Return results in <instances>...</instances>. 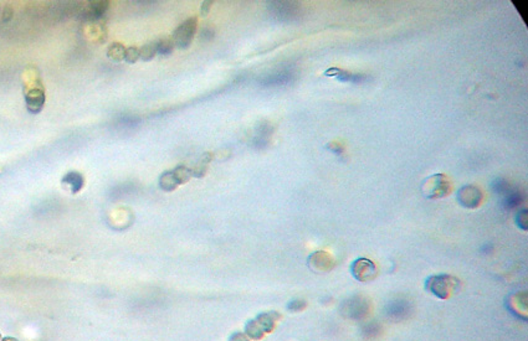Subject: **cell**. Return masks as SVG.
<instances>
[{
	"label": "cell",
	"mask_w": 528,
	"mask_h": 341,
	"mask_svg": "<svg viewBox=\"0 0 528 341\" xmlns=\"http://www.w3.org/2000/svg\"><path fill=\"white\" fill-rule=\"evenodd\" d=\"M423 195L428 198H440L449 195L451 191V184L444 174H434L425 179L420 186Z\"/></svg>",
	"instance_id": "cell-1"
},
{
	"label": "cell",
	"mask_w": 528,
	"mask_h": 341,
	"mask_svg": "<svg viewBox=\"0 0 528 341\" xmlns=\"http://www.w3.org/2000/svg\"><path fill=\"white\" fill-rule=\"evenodd\" d=\"M196 22H198L196 17H189L174 30L172 40L175 46L187 49L192 44L194 34L196 31Z\"/></svg>",
	"instance_id": "cell-2"
},
{
	"label": "cell",
	"mask_w": 528,
	"mask_h": 341,
	"mask_svg": "<svg viewBox=\"0 0 528 341\" xmlns=\"http://www.w3.org/2000/svg\"><path fill=\"white\" fill-rule=\"evenodd\" d=\"M482 197H484V195H482L481 189L475 186V185H465L461 189H459L458 194H456L458 202L461 206L468 208L478 207L481 203Z\"/></svg>",
	"instance_id": "cell-3"
},
{
	"label": "cell",
	"mask_w": 528,
	"mask_h": 341,
	"mask_svg": "<svg viewBox=\"0 0 528 341\" xmlns=\"http://www.w3.org/2000/svg\"><path fill=\"white\" fill-rule=\"evenodd\" d=\"M458 282H459L458 279L453 278V277H450V276H445V274H443V276H435V277H432V278L428 279L427 287L434 293V294L438 295V297L445 298V297H448L449 292H450L451 289L456 286Z\"/></svg>",
	"instance_id": "cell-4"
},
{
	"label": "cell",
	"mask_w": 528,
	"mask_h": 341,
	"mask_svg": "<svg viewBox=\"0 0 528 341\" xmlns=\"http://www.w3.org/2000/svg\"><path fill=\"white\" fill-rule=\"evenodd\" d=\"M351 271L353 276L362 282L371 281V279L376 277L377 273L376 266H374L373 262L366 258H359L354 261L351 267Z\"/></svg>",
	"instance_id": "cell-5"
},
{
	"label": "cell",
	"mask_w": 528,
	"mask_h": 341,
	"mask_svg": "<svg viewBox=\"0 0 528 341\" xmlns=\"http://www.w3.org/2000/svg\"><path fill=\"white\" fill-rule=\"evenodd\" d=\"M325 75L330 76V77H336L341 82L359 83L366 80V76H363L362 73L347 72V71L341 70V68H330V70L326 71Z\"/></svg>",
	"instance_id": "cell-6"
},
{
	"label": "cell",
	"mask_w": 528,
	"mask_h": 341,
	"mask_svg": "<svg viewBox=\"0 0 528 341\" xmlns=\"http://www.w3.org/2000/svg\"><path fill=\"white\" fill-rule=\"evenodd\" d=\"M44 103H45V95L41 90H39V88L31 90L26 95L27 109H29L30 112H32V113H39V112L42 109V107H44Z\"/></svg>",
	"instance_id": "cell-7"
},
{
	"label": "cell",
	"mask_w": 528,
	"mask_h": 341,
	"mask_svg": "<svg viewBox=\"0 0 528 341\" xmlns=\"http://www.w3.org/2000/svg\"><path fill=\"white\" fill-rule=\"evenodd\" d=\"M410 312L409 303L408 302H402V300H398V302L393 303L390 305V308L388 309V314L392 315L394 319H403V318H407L408 314Z\"/></svg>",
	"instance_id": "cell-8"
},
{
	"label": "cell",
	"mask_w": 528,
	"mask_h": 341,
	"mask_svg": "<svg viewBox=\"0 0 528 341\" xmlns=\"http://www.w3.org/2000/svg\"><path fill=\"white\" fill-rule=\"evenodd\" d=\"M62 182H63V184L70 185L71 191H72L73 194H76V192H78L81 189H82V186H83V177H82V175L80 174V172L70 171V172H67V174H66L65 176L62 177Z\"/></svg>",
	"instance_id": "cell-9"
},
{
	"label": "cell",
	"mask_w": 528,
	"mask_h": 341,
	"mask_svg": "<svg viewBox=\"0 0 528 341\" xmlns=\"http://www.w3.org/2000/svg\"><path fill=\"white\" fill-rule=\"evenodd\" d=\"M279 318L280 315L276 314V313H262V314L257 315L256 323L264 332L270 333L274 329V322L279 319Z\"/></svg>",
	"instance_id": "cell-10"
},
{
	"label": "cell",
	"mask_w": 528,
	"mask_h": 341,
	"mask_svg": "<svg viewBox=\"0 0 528 341\" xmlns=\"http://www.w3.org/2000/svg\"><path fill=\"white\" fill-rule=\"evenodd\" d=\"M178 181L174 176V172L172 171H165L160 175L159 177V186L160 189L164 190V191H173V190L177 189Z\"/></svg>",
	"instance_id": "cell-11"
},
{
	"label": "cell",
	"mask_w": 528,
	"mask_h": 341,
	"mask_svg": "<svg viewBox=\"0 0 528 341\" xmlns=\"http://www.w3.org/2000/svg\"><path fill=\"white\" fill-rule=\"evenodd\" d=\"M245 334L254 340H259L264 337V330L260 328L256 320H249L245 325Z\"/></svg>",
	"instance_id": "cell-12"
},
{
	"label": "cell",
	"mask_w": 528,
	"mask_h": 341,
	"mask_svg": "<svg viewBox=\"0 0 528 341\" xmlns=\"http://www.w3.org/2000/svg\"><path fill=\"white\" fill-rule=\"evenodd\" d=\"M108 6H109V2L104 1V0L91 1L90 4H88V12H90V14L95 17L102 16V15L107 11Z\"/></svg>",
	"instance_id": "cell-13"
},
{
	"label": "cell",
	"mask_w": 528,
	"mask_h": 341,
	"mask_svg": "<svg viewBox=\"0 0 528 341\" xmlns=\"http://www.w3.org/2000/svg\"><path fill=\"white\" fill-rule=\"evenodd\" d=\"M174 42H173L172 37H163L159 41L155 42V49H157V53L160 55H169L172 53V51L174 50Z\"/></svg>",
	"instance_id": "cell-14"
},
{
	"label": "cell",
	"mask_w": 528,
	"mask_h": 341,
	"mask_svg": "<svg viewBox=\"0 0 528 341\" xmlns=\"http://www.w3.org/2000/svg\"><path fill=\"white\" fill-rule=\"evenodd\" d=\"M522 200H524V196H522L521 192L511 189L509 192H506V197H505L504 203L507 208H514L516 207V206H519L520 203L522 202Z\"/></svg>",
	"instance_id": "cell-15"
},
{
	"label": "cell",
	"mask_w": 528,
	"mask_h": 341,
	"mask_svg": "<svg viewBox=\"0 0 528 341\" xmlns=\"http://www.w3.org/2000/svg\"><path fill=\"white\" fill-rule=\"evenodd\" d=\"M173 172H174V176L179 185L185 184V182L189 181V179L192 177V171H190L189 168L185 167V165H179V167H177L173 170Z\"/></svg>",
	"instance_id": "cell-16"
},
{
	"label": "cell",
	"mask_w": 528,
	"mask_h": 341,
	"mask_svg": "<svg viewBox=\"0 0 528 341\" xmlns=\"http://www.w3.org/2000/svg\"><path fill=\"white\" fill-rule=\"evenodd\" d=\"M124 52H126V49H124L123 45L118 44V42L112 44L111 46L108 47V50H107V55H108V57L114 61L124 60Z\"/></svg>",
	"instance_id": "cell-17"
},
{
	"label": "cell",
	"mask_w": 528,
	"mask_h": 341,
	"mask_svg": "<svg viewBox=\"0 0 528 341\" xmlns=\"http://www.w3.org/2000/svg\"><path fill=\"white\" fill-rule=\"evenodd\" d=\"M310 261L311 263H318V262H320L318 269H330L328 264L332 262L331 261V257L328 256L327 253H323V252H317V253L312 254V256L310 257Z\"/></svg>",
	"instance_id": "cell-18"
},
{
	"label": "cell",
	"mask_w": 528,
	"mask_h": 341,
	"mask_svg": "<svg viewBox=\"0 0 528 341\" xmlns=\"http://www.w3.org/2000/svg\"><path fill=\"white\" fill-rule=\"evenodd\" d=\"M157 55V49H155V42L145 44L139 49V58L143 61H150Z\"/></svg>",
	"instance_id": "cell-19"
},
{
	"label": "cell",
	"mask_w": 528,
	"mask_h": 341,
	"mask_svg": "<svg viewBox=\"0 0 528 341\" xmlns=\"http://www.w3.org/2000/svg\"><path fill=\"white\" fill-rule=\"evenodd\" d=\"M492 189H494L495 192H499V194H506V192L511 190V187H510L509 182L506 180L499 177V179H496L492 182Z\"/></svg>",
	"instance_id": "cell-20"
},
{
	"label": "cell",
	"mask_w": 528,
	"mask_h": 341,
	"mask_svg": "<svg viewBox=\"0 0 528 341\" xmlns=\"http://www.w3.org/2000/svg\"><path fill=\"white\" fill-rule=\"evenodd\" d=\"M138 58H139V49H137V47H134V46H131V47H128V49H126V52H124V60H126L127 62L134 63V62H137Z\"/></svg>",
	"instance_id": "cell-21"
},
{
	"label": "cell",
	"mask_w": 528,
	"mask_h": 341,
	"mask_svg": "<svg viewBox=\"0 0 528 341\" xmlns=\"http://www.w3.org/2000/svg\"><path fill=\"white\" fill-rule=\"evenodd\" d=\"M209 160H204V163H199L198 165H196L194 169H190V171H192V176H196V177H200L203 176L204 174H205L206 171V164H208Z\"/></svg>",
	"instance_id": "cell-22"
},
{
	"label": "cell",
	"mask_w": 528,
	"mask_h": 341,
	"mask_svg": "<svg viewBox=\"0 0 528 341\" xmlns=\"http://www.w3.org/2000/svg\"><path fill=\"white\" fill-rule=\"evenodd\" d=\"M516 223L521 230H527V210H522L517 213Z\"/></svg>",
	"instance_id": "cell-23"
},
{
	"label": "cell",
	"mask_w": 528,
	"mask_h": 341,
	"mask_svg": "<svg viewBox=\"0 0 528 341\" xmlns=\"http://www.w3.org/2000/svg\"><path fill=\"white\" fill-rule=\"evenodd\" d=\"M305 307H306V302L302 299L291 300L287 305L288 309L292 310V312H300V310H302Z\"/></svg>",
	"instance_id": "cell-24"
},
{
	"label": "cell",
	"mask_w": 528,
	"mask_h": 341,
	"mask_svg": "<svg viewBox=\"0 0 528 341\" xmlns=\"http://www.w3.org/2000/svg\"><path fill=\"white\" fill-rule=\"evenodd\" d=\"M515 5H516L517 10H519L520 12H521V16L524 17L525 22H527V2L526 1H514Z\"/></svg>",
	"instance_id": "cell-25"
},
{
	"label": "cell",
	"mask_w": 528,
	"mask_h": 341,
	"mask_svg": "<svg viewBox=\"0 0 528 341\" xmlns=\"http://www.w3.org/2000/svg\"><path fill=\"white\" fill-rule=\"evenodd\" d=\"M2 21L4 22H9L10 20L12 19V9L11 7L7 5V6L4 7V11H2Z\"/></svg>",
	"instance_id": "cell-26"
},
{
	"label": "cell",
	"mask_w": 528,
	"mask_h": 341,
	"mask_svg": "<svg viewBox=\"0 0 528 341\" xmlns=\"http://www.w3.org/2000/svg\"><path fill=\"white\" fill-rule=\"evenodd\" d=\"M229 341H249V339H247V338L245 337L242 333L238 332V333H234V334L229 338Z\"/></svg>",
	"instance_id": "cell-27"
},
{
	"label": "cell",
	"mask_w": 528,
	"mask_h": 341,
	"mask_svg": "<svg viewBox=\"0 0 528 341\" xmlns=\"http://www.w3.org/2000/svg\"><path fill=\"white\" fill-rule=\"evenodd\" d=\"M327 148L332 150L333 153H336V154H342V153H343V148H342L341 144H338V143H331Z\"/></svg>",
	"instance_id": "cell-28"
},
{
	"label": "cell",
	"mask_w": 528,
	"mask_h": 341,
	"mask_svg": "<svg viewBox=\"0 0 528 341\" xmlns=\"http://www.w3.org/2000/svg\"><path fill=\"white\" fill-rule=\"evenodd\" d=\"M211 2L210 1H205L203 2V6H201V15H206V12H208L209 7H210Z\"/></svg>",
	"instance_id": "cell-29"
},
{
	"label": "cell",
	"mask_w": 528,
	"mask_h": 341,
	"mask_svg": "<svg viewBox=\"0 0 528 341\" xmlns=\"http://www.w3.org/2000/svg\"><path fill=\"white\" fill-rule=\"evenodd\" d=\"M1 341H19V340L15 339V338H11V337H6V338H4Z\"/></svg>",
	"instance_id": "cell-30"
},
{
	"label": "cell",
	"mask_w": 528,
	"mask_h": 341,
	"mask_svg": "<svg viewBox=\"0 0 528 341\" xmlns=\"http://www.w3.org/2000/svg\"><path fill=\"white\" fill-rule=\"evenodd\" d=\"M1 340H2V339H1V335H0V341H1Z\"/></svg>",
	"instance_id": "cell-31"
}]
</instances>
